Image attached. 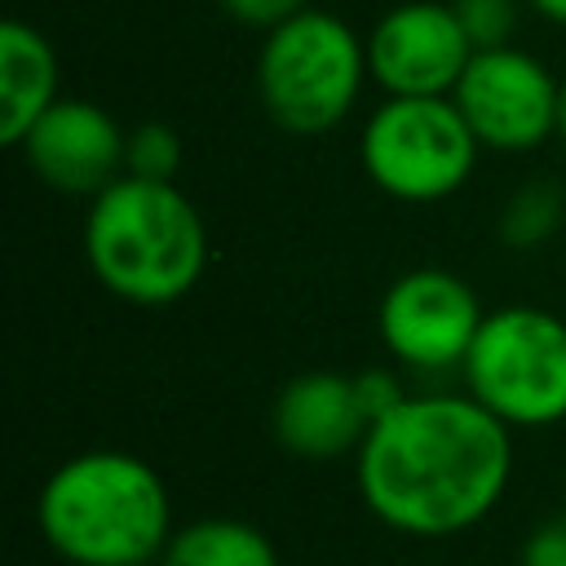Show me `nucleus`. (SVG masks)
I'll use <instances>...</instances> for the list:
<instances>
[{"label": "nucleus", "instance_id": "7ed1b4c3", "mask_svg": "<svg viewBox=\"0 0 566 566\" xmlns=\"http://www.w3.org/2000/svg\"><path fill=\"white\" fill-rule=\"evenodd\" d=\"M84 256L111 296L128 305H172L208 265V230L177 181L124 172L88 199Z\"/></svg>", "mask_w": 566, "mask_h": 566}, {"label": "nucleus", "instance_id": "f3484780", "mask_svg": "<svg viewBox=\"0 0 566 566\" xmlns=\"http://www.w3.org/2000/svg\"><path fill=\"white\" fill-rule=\"evenodd\" d=\"M354 389H358V402H363V411H367L371 424H376L380 416H389V411L407 398L402 380H398L389 367H363V371H354Z\"/></svg>", "mask_w": 566, "mask_h": 566}, {"label": "nucleus", "instance_id": "0eeeda50", "mask_svg": "<svg viewBox=\"0 0 566 566\" xmlns=\"http://www.w3.org/2000/svg\"><path fill=\"white\" fill-rule=\"evenodd\" d=\"M562 80L517 44L478 49L451 93L478 146L500 155H526L557 133Z\"/></svg>", "mask_w": 566, "mask_h": 566}, {"label": "nucleus", "instance_id": "20e7f679", "mask_svg": "<svg viewBox=\"0 0 566 566\" xmlns=\"http://www.w3.org/2000/svg\"><path fill=\"white\" fill-rule=\"evenodd\" d=\"M367 40L327 9H301L265 31L256 53V93L265 115L296 137L336 128L367 80Z\"/></svg>", "mask_w": 566, "mask_h": 566}, {"label": "nucleus", "instance_id": "f257e3e1", "mask_svg": "<svg viewBox=\"0 0 566 566\" xmlns=\"http://www.w3.org/2000/svg\"><path fill=\"white\" fill-rule=\"evenodd\" d=\"M358 495L398 535L447 539L509 491L513 438L473 394H407L354 451Z\"/></svg>", "mask_w": 566, "mask_h": 566}, {"label": "nucleus", "instance_id": "6e6552de", "mask_svg": "<svg viewBox=\"0 0 566 566\" xmlns=\"http://www.w3.org/2000/svg\"><path fill=\"white\" fill-rule=\"evenodd\" d=\"M486 310L473 287L438 265H416L398 274L376 310V327L385 349L411 371H451L464 367L473 336Z\"/></svg>", "mask_w": 566, "mask_h": 566}, {"label": "nucleus", "instance_id": "f03ea898", "mask_svg": "<svg viewBox=\"0 0 566 566\" xmlns=\"http://www.w3.org/2000/svg\"><path fill=\"white\" fill-rule=\"evenodd\" d=\"M35 526L71 566H150L177 531L159 469L115 447L62 460L35 495Z\"/></svg>", "mask_w": 566, "mask_h": 566}, {"label": "nucleus", "instance_id": "ddd939ff", "mask_svg": "<svg viewBox=\"0 0 566 566\" xmlns=\"http://www.w3.org/2000/svg\"><path fill=\"white\" fill-rule=\"evenodd\" d=\"M159 566H283L274 539L243 517H195L172 531Z\"/></svg>", "mask_w": 566, "mask_h": 566}, {"label": "nucleus", "instance_id": "423d86ee", "mask_svg": "<svg viewBox=\"0 0 566 566\" xmlns=\"http://www.w3.org/2000/svg\"><path fill=\"white\" fill-rule=\"evenodd\" d=\"M478 137L451 97H385L358 137L363 172L402 203H438L455 195L473 164Z\"/></svg>", "mask_w": 566, "mask_h": 566}, {"label": "nucleus", "instance_id": "4468645a", "mask_svg": "<svg viewBox=\"0 0 566 566\" xmlns=\"http://www.w3.org/2000/svg\"><path fill=\"white\" fill-rule=\"evenodd\" d=\"M562 217H566V195L557 181H526L509 195L504 212H500V239L513 248V252H531L539 243H548L557 230H562Z\"/></svg>", "mask_w": 566, "mask_h": 566}, {"label": "nucleus", "instance_id": "6ab92c4d", "mask_svg": "<svg viewBox=\"0 0 566 566\" xmlns=\"http://www.w3.org/2000/svg\"><path fill=\"white\" fill-rule=\"evenodd\" d=\"M522 566H566V513L539 522L522 544Z\"/></svg>", "mask_w": 566, "mask_h": 566}, {"label": "nucleus", "instance_id": "aec40b11", "mask_svg": "<svg viewBox=\"0 0 566 566\" xmlns=\"http://www.w3.org/2000/svg\"><path fill=\"white\" fill-rule=\"evenodd\" d=\"M535 13H544L548 22H562L566 27V0H531Z\"/></svg>", "mask_w": 566, "mask_h": 566}, {"label": "nucleus", "instance_id": "412c9836", "mask_svg": "<svg viewBox=\"0 0 566 566\" xmlns=\"http://www.w3.org/2000/svg\"><path fill=\"white\" fill-rule=\"evenodd\" d=\"M557 137L566 142V80H562V97H557Z\"/></svg>", "mask_w": 566, "mask_h": 566}, {"label": "nucleus", "instance_id": "a211bd4d", "mask_svg": "<svg viewBox=\"0 0 566 566\" xmlns=\"http://www.w3.org/2000/svg\"><path fill=\"white\" fill-rule=\"evenodd\" d=\"M239 27H256V31H274L287 18H296L301 9H310L305 0H217Z\"/></svg>", "mask_w": 566, "mask_h": 566}, {"label": "nucleus", "instance_id": "39448f33", "mask_svg": "<svg viewBox=\"0 0 566 566\" xmlns=\"http://www.w3.org/2000/svg\"><path fill=\"white\" fill-rule=\"evenodd\" d=\"M460 371L464 389L509 429L566 420V314L539 305L491 310Z\"/></svg>", "mask_w": 566, "mask_h": 566}, {"label": "nucleus", "instance_id": "1a4fd4ad", "mask_svg": "<svg viewBox=\"0 0 566 566\" xmlns=\"http://www.w3.org/2000/svg\"><path fill=\"white\" fill-rule=\"evenodd\" d=\"M469 57L451 0H402L367 35V71L389 97H451Z\"/></svg>", "mask_w": 566, "mask_h": 566}, {"label": "nucleus", "instance_id": "9b49d317", "mask_svg": "<svg viewBox=\"0 0 566 566\" xmlns=\"http://www.w3.org/2000/svg\"><path fill=\"white\" fill-rule=\"evenodd\" d=\"M274 442L301 460H340L363 447L371 420L358 402L354 376L345 371H301L270 407Z\"/></svg>", "mask_w": 566, "mask_h": 566}, {"label": "nucleus", "instance_id": "dca6fc26", "mask_svg": "<svg viewBox=\"0 0 566 566\" xmlns=\"http://www.w3.org/2000/svg\"><path fill=\"white\" fill-rule=\"evenodd\" d=\"M473 53L478 49H504L517 31V0H451Z\"/></svg>", "mask_w": 566, "mask_h": 566}, {"label": "nucleus", "instance_id": "2eb2a0df", "mask_svg": "<svg viewBox=\"0 0 566 566\" xmlns=\"http://www.w3.org/2000/svg\"><path fill=\"white\" fill-rule=\"evenodd\" d=\"M181 168V137L177 128L150 119L128 128L124 137V172L128 177H146V181H177Z\"/></svg>", "mask_w": 566, "mask_h": 566}, {"label": "nucleus", "instance_id": "9d476101", "mask_svg": "<svg viewBox=\"0 0 566 566\" xmlns=\"http://www.w3.org/2000/svg\"><path fill=\"white\" fill-rule=\"evenodd\" d=\"M124 128L88 97H57L18 142L27 168L62 195H102L124 177Z\"/></svg>", "mask_w": 566, "mask_h": 566}, {"label": "nucleus", "instance_id": "f8f14e48", "mask_svg": "<svg viewBox=\"0 0 566 566\" xmlns=\"http://www.w3.org/2000/svg\"><path fill=\"white\" fill-rule=\"evenodd\" d=\"M57 97V53L49 35L22 18L0 22V142L18 146Z\"/></svg>", "mask_w": 566, "mask_h": 566}]
</instances>
